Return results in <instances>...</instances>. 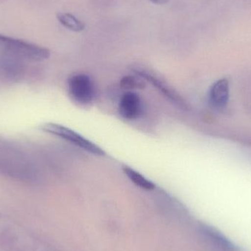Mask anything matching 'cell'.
Instances as JSON below:
<instances>
[{
	"label": "cell",
	"mask_w": 251,
	"mask_h": 251,
	"mask_svg": "<svg viewBox=\"0 0 251 251\" xmlns=\"http://www.w3.org/2000/svg\"><path fill=\"white\" fill-rule=\"evenodd\" d=\"M149 1H151L153 4H160L161 5V4H167L170 0H149Z\"/></svg>",
	"instance_id": "4fadbf2b"
},
{
	"label": "cell",
	"mask_w": 251,
	"mask_h": 251,
	"mask_svg": "<svg viewBox=\"0 0 251 251\" xmlns=\"http://www.w3.org/2000/svg\"><path fill=\"white\" fill-rule=\"evenodd\" d=\"M202 234L211 246L217 251H239L237 248L215 228L208 226L201 227Z\"/></svg>",
	"instance_id": "9c48e42d"
},
{
	"label": "cell",
	"mask_w": 251,
	"mask_h": 251,
	"mask_svg": "<svg viewBox=\"0 0 251 251\" xmlns=\"http://www.w3.org/2000/svg\"><path fill=\"white\" fill-rule=\"evenodd\" d=\"M41 129L48 134L69 142L76 147L80 148L82 150L94 156H103L106 154L105 151L101 147L65 126L54 123H47L41 126Z\"/></svg>",
	"instance_id": "3957f363"
},
{
	"label": "cell",
	"mask_w": 251,
	"mask_h": 251,
	"mask_svg": "<svg viewBox=\"0 0 251 251\" xmlns=\"http://www.w3.org/2000/svg\"><path fill=\"white\" fill-rule=\"evenodd\" d=\"M25 66L22 59L8 53L0 52V73L10 79H19L23 75Z\"/></svg>",
	"instance_id": "52a82bcc"
},
{
	"label": "cell",
	"mask_w": 251,
	"mask_h": 251,
	"mask_svg": "<svg viewBox=\"0 0 251 251\" xmlns=\"http://www.w3.org/2000/svg\"><path fill=\"white\" fill-rule=\"evenodd\" d=\"M229 100V84L226 79L215 82L211 87L209 93V101L217 110H222L226 107Z\"/></svg>",
	"instance_id": "ba28073f"
},
{
	"label": "cell",
	"mask_w": 251,
	"mask_h": 251,
	"mask_svg": "<svg viewBox=\"0 0 251 251\" xmlns=\"http://www.w3.org/2000/svg\"><path fill=\"white\" fill-rule=\"evenodd\" d=\"M0 50L22 60L42 61L50 57V50L35 44L0 34Z\"/></svg>",
	"instance_id": "7a4b0ae2"
},
{
	"label": "cell",
	"mask_w": 251,
	"mask_h": 251,
	"mask_svg": "<svg viewBox=\"0 0 251 251\" xmlns=\"http://www.w3.org/2000/svg\"><path fill=\"white\" fill-rule=\"evenodd\" d=\"M132 71L136 75H137V76L152 84L153 86L159 90V91H160L168 100L172 101L174 104H176L181 108H187V103L183 100V98H181V96L175 90L173 89L160 76L156 75L154 72H152L150 69L140 66H134L133 67Z\"/></svg>",
	"instance_id": "5b68a950"
},
{
	"label": "cell",
	"mask_w": 251,
	"mask_h": 251,
	"mask_svg": "<svg viewBox=\"0 0 251 251\" xmlns=\"http://www.w3.org/2000/svg\"><path fill=\"white\" fill-rule=\"evenodd\" d=\"M57 18L62 25L74 32H82L85 29V24L71 13H59Z\"/></svg>",
	"instance_id": "8fae6325"
},
{
	"label": "cell",
	"mask_w": 251,
	"mask_h": 251,
	"mask_svg": "<svg viewBox=\"0 0 251 251\" xmlns=\"http://www.w3.org/2000/svg\"><path fill=\"white\" fill-rule=\"evenodd\" d=\"M122 170H123L125 175L128 177V179L137 187L146 190H152L156 187L152 181L148 179L144 176L142 175L138 171H135L133 168H130L127 165H123Z\"/></svg>",
	"instance_id": "30bf717a"
},
{
	"label": "cell",
	"mask_w": 251,
	"mask_h": 251,
	"mask_svg": "<svg viewBox=\"0 0 251 251\" xmlns=\"http://www.w3.org/2000/svg\"><path fill=\"white\" fill-rule=\"evenodd\" d=\"M0 173L22 182L34 184L40 179L35 164L25 152L9 144L0 145Z\"/></svg>",
	"instance_id": "6da1fadb"
},
{
	"label": "cell",
	"mask_w": 251,
	"mask_h": 251,
	"mask_svg": "<svg viewBox=\"0 0 251 251\" xmlns=\"http://www.w3.org/2000/svg\"><path fill=\"white\" fill-rule=\"evenodd\" d=\"M121 85L125 89H133L143 88V83L140 79H137L135 76H127L122 79Z\"/></svg>",
	"instance_id": "7c38bea8"
},
{
	"label": "cell",
	"mask_w": 251,
	"mask_h": 251,
	"mask_svg": "<svg viewBox=\"0 0 251 251\" xmlns=\"http://www.w3.org/2000/svg\"><path fill=\"white\" fill-rule=\"evenodd\" d=\"M142 103L135 93L128 91L122 96L119 105V115L126 120H135L141 114Z\"/></svg>",
	"instance_id": "8992f818"
},
{
	"label": "cell",
	"mask_w": 251,
	"mask_h": 251,
	"mask_svg": "<svg viewBox=\"0 0 251 251\" xmlns=\"http://www.w3.org/2000/svg\"><path fill=\"white\" fill-rule=\"evenodd\" d=\"M68 89L71 98L82 105L90 104L95 98V86L88 75L77 74L69 78Z\"/></svg>",
	"instance_id": "277c9868"
}]
</instances>
